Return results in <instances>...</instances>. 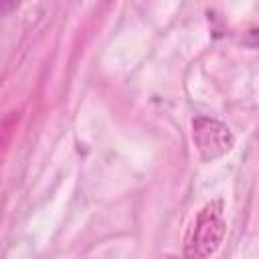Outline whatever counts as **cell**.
Instances as JSON below:
<instances>
[{
	"instance_id": "cell-2",
	"label": "cell",
	"mask_w": 259,
	"mask_h": 259,
	"mask_svg": "<svg viewBox=\"0 0 259 259\" xmlns=\"http://www.w3.org/2000/svg\"><path fill=\"white\" fill-rule=\"evenodd\" d=\"M192 138L204 160H214L233 146L231 132L221 121L208 117H198L192 121Z\"/></svg>"
},
{
	"instance_id": "cell-1",
	"label": "cell",
	"mask_w": 259,
	"mask_h": 259,
	"mask_svg": "<svg viewBox=\"0 0 259 259\" xmlns=\"http://www.w3.org/2000/svg\"><path fill=\"white\" fill-rule=\"evenodd\" d=\"M225 233V221H223V210L221 202H208L196 217L190 235L186 237L184 253L188 259H206L208 255L214 253L219 247L221 239Z\"/></svg>"
}]
</instances>
